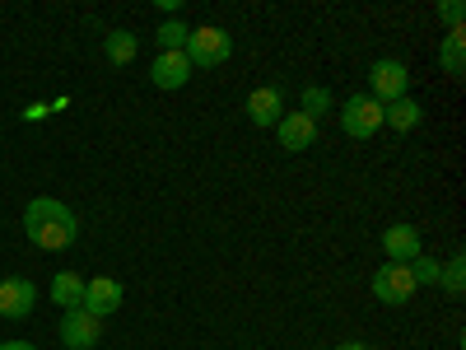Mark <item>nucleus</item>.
Instances as JSON below:
<instances>
[{"mask_svg": "<svg viewBox=\"0 0 466 350\" xmlns=\"http://www.w3.org/2000/svg\"><path fill=\"white\" fill-rule=\"evenodd\" d=\"M24 229H28V243L43 248V252H61L80 239V220H75V211L56 197H33L24 206Z\"/></svg>", "mask_w": 466, "mask_h": 350, "instance_id": "f257e3e1", "label": "nucleus"}, {"mask_svg": "<svg viewBox=\"0 0 466 350\" xmlns=\"http://www.w3.org/2000/svg\"><path fill=\"white\" fill-rule=\"evenodd\" d=\"M98 332H103L98 318H89L85 308H70V314H61V332L56 336H61L66 350H94L98 345Z\"/></svg>", "mask_w": 466, "mask_h": 350, "instance_id": "0eeeda50", "label": "nucleus"}, {"mask_svg": "<svg viewBox=\"0 0 466 350\" xmlns=\"http://www.w3.org/2000/svg\"><path fill=\"white\" fill-rule=\"evenodd\" d=\"M52 304L61 308V314L80 308V304H85V281L75 276V271H56V281H52Z\"/></svg>", "mask_w": 466, "mask_h": 350, "instance_id": "2eb2a0df", "label": "nucleus"}, {"mask_svg": "<svg viewBox=\"0 0 466 350\" xmlns=\"http://www.w3.org/2000/svg\"><path fill=\"white\" fill-rule=\"evenodd\" d=\"M439 19L448 24V33H452V28H461V19H466L461 0H443V5H439Z\"/></svg>", "mask_w": 466, "mask_h": 350, "instance_id": "412c9836", "label": "nucleus"}, {"mask_svg": "<svg viewBox=\"0 0 466 350\" xmlns=\"http://www.w3.org/2000/svg\"><path fill=\"white\" fill-rule=\"evenodd\" d=\"M439 66H443V75H452V80L466 75V33L461 28H452L439 43Z\"/></svg>", "mask_w": 466, "mask_h": 350, "instance_id": "4468645a", "label": "nucleus"}, {"mask_svg": "<svg viewBox=\"0 0 466 350\" xmlns=\"http://www.w3.org/2000/svg\"><path fill=\"white\" fill-rule=\"evenodd\" d=\"M103 52H107L112 66H131L136 52H140V37H136L131 28H112V33L103 37Z\"/></svg>", "mask_w": 466, "mask_h": 350, "instance_id": "dca6fc26", "label": "nucleus"}, {"mask_svg": "<svg viewBox=\"0 0 466 350\" xmlns=\"http://www.w3.org/2000/svg\"><path fill=\"white\" fill-rule=\"evenodd\" d=\"M439 285H443L452 299H461V290H466V257H461V252L443 262V276H439Z\"/></svg>", "mask_w": 466, "mask_h": 350, "instance_id": "6ab92c4d", "label": "nucleus"}, {"mask_svg": "<svg viewBox=\"0 0 466 350\" xmlns=\"http://www.w3.org/2000/svg\"><path fill=\"white\" fill-rule=\"evenodd\" d=\"M331 108H336V98H331L327 85H308L303 98H299V112H303V117H313V122H318L322 112H331Z\"/></svg>", "mask_w": 466, "mask_h": 350, "instance_id": "f3484780", "label": "nucleus"}, {"mask_svg": "<svg viewBox=\"0 0 466 350\" xmlns=\"http://www.w3.org/2000/svg\"><path fill=\"white\" fill-rule=\"evenodd\" d=\"M149 80L159 85V89H182L191 80V61L182 52H159V57H154V66H149Z\"/></svg>", "mask_w": 466, "mask_h": 350, "instance_id": "9b49d317", "label": "nucleus"}, {"mask_svg": "<svg viewBox=\"0 0 466 350\" xmlns=\"http://www.w3.org/2000/svg\"><path fill=\"white\" fill-rule=\"evenodd\" d=\"M336 350H369V345H364V341H340Z\"/></svg>", "mask_w": 466, "mask_h": 350, "instance_id": "5701e85b", "label": "nucleus"}, {"mask_svg": "<svg viewBox=\"0 0 466 350\" xmlns=\"http://www.w3.org/2000/svg\"><path fill=\"white\" fill-rule=\"evenodd\" d=\"M0 350H37V345H33V341H5Z\"/></svg>", "mask_w": 466, "mask_h": 350, "instance_id": "4be33fe9", "label": "nucleus"}, {"mask_svg": "<svg viewBox=\"0 0 466 350\" xmlns=\"http://www.w3.org/2000/svg\"><path fill=\"white\" fill-rule=\"evenodd\" d=\"M406 94H410V70H406V61L382 57V61L369 66V98H378V103L387 108V103H397V98H406Z\"/></svg>", "mask_w": 466, "mask_h": 350, "instance_id": "7ed1b4c3", "label": "nucleus"}, {"mask_svg": "<svg viewBox=\"0 0 466 350\" xmlns=\"http://www.w3.org/2000/svg\"><path fill=\"white\" fill-rule=\"evenodd\" d=\"M122 299H127V290H122V281H112V276H98V281H85V314L89 318H107V314H116L122 308Z\"/></svg>", "mask_w": 466, "mask_h": 350, "instance_id": "423d86ee", "label": "nucleus"}, {"mask_svg": "<svg viewBox=\"0 0 466 350\" xmlns=\"http://www.w3.org/2000/svg\"><path fill=\"white\" fill-rule=\"evenodd\" d=\"M378 127H382V103H378V98L355 94V98L340 103V131H345L350 140H369Z\"/></svg>", "mask_w": 466, "mask_h": 350, "instance_id": "20e7f679", "label": "nucleus"}, {"mask_svg": "<svg viewBox=\"0 0 466 350\" xmlns=\"http://www.w3.org/2000/svg\"><path fill=\"white\" fill-rule=\"evenodd\" d=\"M415 276H410V266H401V262H387V266H378L373 271V299H382V304H406V299H415Z\"/></svg>", "mask_w": 466, "mask_h": 350, "instance_id": "39448f33", "label": "nucleus"}, {"mask_svg": "<svg viewBox=\"0 0 466 350\" xmlns=\"http://www.w3.org/2000/svg\"><path fill=\"white\" fill-rule=\"evenodd\" d=\"M410 266V276H415V285H439V276H443V262H434V257H415V262H406Z\"/></svg>", "mask_w": 466, "mask_h": 350, "instance_id": "aec40b11", "label": "nucleus"}, {"mask_svg": "<svg viewBox=\"0 0 466 350\" xmlns=\"http://www.w3.org/2000/svg\"><path fill=\"white\" fill-rule=\"evenodd\" d=\"M182 57L191 61V70H215V66H224L233 57V37L224 28H215V24L210 28H191Z\"/></svg>", "mask_w": 466, "mask_h": 350, "instance_id": "f03ea898", "label": "nucleus"}, {"mask_svg": "<svg viewBox=\"0 0 466 350\" xmlns=\"http://www.w3.org/2000/svg\"><path fill=\"white\" fill-rule=\"evenodd\" d=\"M248 117H252V127H276L285 117V94L280 89H252L248 94Z\"/></svg>", "mask_w": 466, "mask_h": 350, "instance_id": "f8f14e48", "label": "nucleus"}, {"mask_svg": "<svg viewBox=\"0 0 466 350\" xmlns=\"http://www.w3.org/2000/svg\"><path fill=\"white\" fill-rule=\"evenodd\" d=\"M420 122H424V108H420V103H415L410 94L382 108V127H392V131H415Z\"/></svg>", "mask_w": 466, "mask_h": 350, "instance_id": "ddd939ff", "label": "nucleus"}, {"mask_svg": "<svg viewBox=\"0 0 466 350\" xmlns=\"http://www.w3.org/2000/svg\"><path fill=\"white\" fill-rule=\"evenodd\" d=\"M0 281H5V276H0Z\"/></svg>", "mask_w": 466, "mask_h": 350, "instance_id": "b1692460", "label": "nucleus"}, {"mask_svg": "<svg viewBox=\"0 0 466 350\" xmlns=\"http://www.w3.org/2000/svg\"><path fill=\"white\" fill-rule=\"evenodd\" d=\"M187 37H191V28H187L182 19H164L159 33H154V43H159V52H182Z\"/></svg>", "mask_w": 466, "mask_h": 350, "instance_id": "a211bd4d", "label": "nucleus"}, {"mask_svg": "<svg viewBox=\"0 0 466 350\" xmlns=\"http://www.w3.org/2000/svg\"><path fill=\"white\" fill-rule=\"evenodd\" d=\"M276 136H280V149L299 154V149H308L318 140V122H313V117H303V112H285L276 122Z\"/></svg>", "mask_w": 466, "mask_h": 350, "instance_id": "9d476101", "label": "nucleus"}, {"mask_svg": "<svg viewBox=\"0 0 466 350\" xmlns=\"http://www.w3.org/2000/svg\"><path fill=\"white\" fill-rule=\"evenodd\" d=\"M382 252H387V262H415L420 252H424V243H420V229L415 224H387V233H382Z\"/></svg>", "mask_w": 466, "mask_h": 350, "instance_id": "1a4fd4ad", "label": "nucleus"}, {"mask_svg": "<svg viewBox=\"0 0 466 350\" xmlns=\"http://www.w3.org/2000/svg\"><path fill=\"white\" fill-rule=\"evenodd\" d=\"M33 304H37V290L28 276H10V281H0V318H28L33 314Z\"/></svg>", "mask_w": 466, "mask_h": 350, "instance_id": "6e6552de", "label": "nucleus"}]
</instances>
